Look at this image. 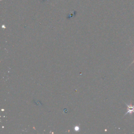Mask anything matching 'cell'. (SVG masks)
<instances>
[{
    "instance_id": "cell-1",
    "label": "cell",
    "mask_w": 134,
    "mask_h": 134,
    "mask_svg": "<svg viewBox=\"0 0 134 134\" xmlns=\"http://www.w3.org/2000/svg\"><path fill=\"white\" fill-rule=\"evenodd\" d=\"M125 104L127 106V111L126 113L125 114L124 116H125L126 115H127V114H129L130 116H132V113H134V105H132V103L131 101H130V104H127L125 103Z\"/></svg>"
},
{
    "instance_id": "cell-2",
    "label": "cell",
    "mask_w": 134,
    "mask_h": 134,
    "mask_svg": "<svg viewBox=\"0 0 134 134\" xmlns=\"http://www.w3.org/2000/svg\"><path fill=\"white\" fill-rule=\"evenodd\" d=\"M133 62H134V60H133V61H132V62H131V63H130V65H131V64H133Z\"/></svg>"
}]
</instances>
